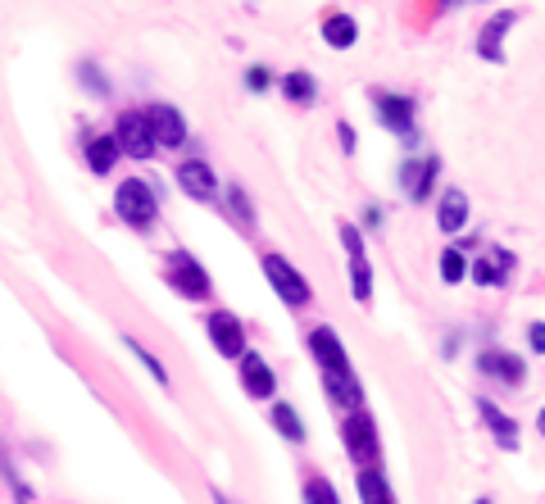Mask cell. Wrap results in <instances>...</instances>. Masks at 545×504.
I'll list each match as a JSON object with an SVG mask.
<instances>
[{"instance_id":"obj_1","label":"cell","mask_w":545,"mask_h":504,"mask_svg":"<svg viewBox=\"0 0 545 504\" xmlns=\"http://www.w3.org/2000/svg\"><path fill=\"white\" fill-rule=\"evenodd\" d=\"M114 214H119L123 228L132 232H150L159 218V196L146 178H123L114 187Z\"/></svg>"},{"instance_id":"obj_2","label":"cell","mask_w":545,"mask_h":504,"mask_svg":"<svg viewBox=\"0 0 545 504\" xmlns=\"http://www.w3.org/2000/svg\"><path fill=\"white\" fill-rule=\"evenodd\" d=\"M259 268H264L268 287L278 291V300L287 309H305L309 300H314V287H309V277L300 273L296 264H291L287 255H278V250H264V259H259Z\"/></svg>"},{"instance_id":"obj_3","label":"cell","mask_w":545,"mask_h":504,"mask_svg":"<svg viewBox=\"0 0 545 504\" xmlns=\"http://www.w3.org/2000/svg\"><path fill=\"white\" fill-rule=\"evenodd\" d=\"M164 282H169L182 300H209V291H214L209 268L200 264L191 250H169V255H164Z\"/></svg>"},{"instance_id":"obj_4","label":"cell","mask_w":545,"mask_h":504,"mask_svg":"<svg viewBox=\"0 0 545 504\" xmlns=\"http://www.w3.org/2000/svg\"><path fill=\"white\" fill-rule=\"evenodd\" d=\"M341 445H346V455L355 459L359 468H377V459H382V432H377L368 409L346 414V423H341Z\"/></svg>"},{"instance_id":"obj_5","label":"cell","mask_w":545,"mask_h":504,"mask_svg":"<svg viewBox=\"0 0 545 504\" xmlns=\"http://www.w3.org/2000/svg\"><path fill=\"white\" fill-rule=\"evenodd\" d=\"M373 114H377V123H382L387 132H396L405 146H418V132H414L418 100L414 96H400V91H373Z\"/></svg>"},{"instance_id":"obj_6","label":"cell","mask_w":545,"mask_h":504,"mask_svg":"<svg viewBox=\"0 0 545 504\" xmlns=\"http://www.w3.org/2000/svg\"><path fill=\"white\" fill-rule=\"evenodd\" d=\"M341 246H346L350 259V291H355L359 305L373 300V264H368V250H364V232L355 223H341Z\"/></svg>"},{"instance_id":"obj_7","label":"cell","mask_w":545,"mask_h":504,"mask_svg":"<svg viewBox=\"0 0 545 504\" xmlns=\"http://www.w3.org/2000/svg\"><path fill=\"white\" fill-rule=\"evenodd\" d=\"M146 123H150V141H155V150L187 146V119H182L178 105H169V100H155V105H146Z\"/></svg>"},{"instance_id":"obj_8","label":"cell","mask_w":545,"mask_h":504,"mask_svg":"<svg viewBox=\"0 0 545 504\" xmlns=\"http://www.w3.org/2000/svg\"><path fill=\"white\" fill-rule=\"evenodd\" d=\"M205 332H209V346H214L223 359H232V364L250 350L246 346V327H241V318L228 314V309H214V314L205 318Z\"/></svg>"},{"instance_id":"obj_9","label":"cell","mask_w":545,"mask_h":504,"mask_svg":"<svg viewBox=\"0 0 545 504\" xmlns=\"http://www.w3.org/2000/svg\"><path fill=\"white\" fill-rule=\"evenodd\" d=\"M114 141H119V155H132V159H150V155H155L146 109H123L119 123H114Z\"/></svg>"},{"instance_id":"obj_10","label":"cell","mask_w":545,"mask_h":504,"mask_svg":"<svg viewBox=\"0 0 545 504\" xmlns=\"http://www.w3.org/2000/svg\"><path fill=\"white\" fill-rule=\"evenodd\" d=\"M436 178H441V159H436V155L405 159V164H400V191H405V200H414V205L432 200Z\"/></svg>"},{"instance_id":"obj_11","label":"cell","mask_w":545,"mask_h":504,"mask_svg":"<svg viewBox=\"0 0 545 504\" xmlns=\"http://www.w3.org/2000/svg\"><path fill=\"white\" fill-rule=\"evenodd\" d=\"M237 373H241V386H246L250 400H268V405H273V396H278V373H273V364H268L259 350H246V355L237 359Z\"/></svg>"},{"instance_id":"obj_12","label":"cell","mask_w":545,"mask_h":504,"mask_svg":"<svg viewBox=\"0 0 545 504\" xmlns=\"http://www.w3.org/2000/svg\"><path fill=\"white\" fill-rule=\"evenodd\" d=\"M468 277H473L477 287H505L509 277H514V255L505 246H486L477 250V259H468Z\"/></svg>"},{"instance_id":"obj_13","label":"cell","mask_w":545,"mask_h":504,"mask_svg":"<svg viewBox=\"0 0 545 504\" xmlns=\"http://www.w3.org/2000/svg\"><path fill=\"white\" fill-rule=\"evenodd\" d=\"M309 359H314L323 373H350V355H346V341L327 323H318L309 332Z\"/></svg>"},{"instance_id":"obj_14","label":"cell","mask_w":545,"mask_h":504,"mask_svg":"<svg viewBox=\"0 0 545 504\" xmlns=\"http://www.w3.org/2000/svg\"><path fill=\"white\" fill-rule=\"evenodd\" d=\"M477 373L491 377V382H500V386H523L527 359H518V355H509V350L491 346V350H482V355H477Z\"/></svg>"},{"instance_id":"obj_15","label":"cell","mask_w":545,"mask_h":504,"mask_svg":"<svg viewBox=\"0 0 545 504\" xmlns=\"http://www.w3.org/2000/svg\"><path fill=\"white\" fill-rule=\"evenodd\" d=\"M173 178H178V187L187 191L191 200H214L218 196V173L205 164V159H182Z\"/></svg>"},{"instance_id":"obj_16","label":"cell","mask_w":545,"mask_h":504,"mask_svg":"<svg viewBox=\"0 0 545 504\" xmlns=\"http://www.w3.org/2000/svg\"><path fill=\"white\" fill-rule=\"evenodd\" d=\"M518 23V10H500L491 23H482V32H477V55H482L486 64H505V32Z\"/></svg>"},{"instance_id":"obj_17","label":"cell","mask_w":545,"mask_h":504,"mask_svg":"<svg viewBox=\"0 0 545 504\" xmlns=\"http://www.w3.org/2000/svg\"><path fill=\"white\" fill-rule=\"evenodd\" d=\"M436 228L455 237V232L468 228V191L464 187H446L441 200H436Z\"/></svg>"},{"instance_id":"obj_18","label":"cell","mask_w":545,"mask_h":504,"mask_svg":"<svg viewBox=\"0 0 545 504\" xmlns=\"http://www.w3.org/2000/svg\"><path fill=\"white\" fill-rule=\"evenodd\" d=\"M323 391H327V400L337 409H346V414L364 409V386H359L355 368H350V373H323Z\"/></svg>"},{"instance_id":"obj_19","label":"cell","mask_w":545,"mask_h":504,"mask_svg":"<svg viewBox=\"0 0 545 504\" xmlns=\"http://www.w3.org/2000/svg\"><path fill=\"white\" fill-rule=\"evenodd\" d=\"M477 414H482V423L491 427V436L500 441V450L514 455V450H518V423H514V418H509L491 396H477Z\"/></svg>"},{"instance_id":"obj_20","label":"cell","mask_w":545,"mask_h":504,"mask_svg":"<svg viewBox=\"0 0 545 504\" xmlns=\"http://www.w3.org/2000/svg\"><path fill=\"white\" fill-rule=\"evenodd\" d=\"M268 423H273V432H278L287 445H300L309 436L305 418H300V409L291 405V400H273V405H268Z\"/></svg>"},{"instance_id":"obj_21","label":"cell","mask_w":545,"mask_h":504,"mask_svg":"<svg viewBox=\"0 0 545 504\" xmlns=\"http://www.w3.org/2000/svg\"><path fill=\"white\" fill-rule=\"evenodd\" d=\"M82 155H87L91 173H100V178H109V173H114V164H119V141L109 137V132H96V137H87V146H82Z\"/></svg>"},{"instance_id":"obj_22","label":"cell","mask_w":545,"mask_h":504,"mask_svg":"<svg viewBox=\"0 0 545 504\" xmlns=\"http://www.w3.org/2000/svg\"><path fill=\"white\" fill-rule=\"evenodd\" d=\"M355 491H359V504H396V491H391L382 468H359Z\"/></svg>"},{"instance_id":"obj_23","label":"cell","mask_w":545,"mask_h":504,"mask_svg":"<svg viewBox=\"0 0 545 504\" xmlns=\"http://www.w3.org/2000/svg\"><path fill=\"white\" fill-rule=\"evenodd\" d=\"M223 205H228V218L237 223L241 232H255V205H250V191L241 187V182H228V191H223Z\"/></svg>"},{"instance_id":"obj_24","label":"cell","mask_w":545,"mask_h":504,"mask_svg":"<svg viewBox=\"0 0 545 504\" xmlns=\"http://www.w3.org/2000/svg\"><path fill=\"white\" fill-rule=\"evenodd\" d=\"M282 96L291 100V105H314L318 100V78L309 69H291V73H282Z\"/></svg>"},{"instance_id":"obj_25","label":"cell","mask_w":545,"mask_h":504,"mask_svg":"<svg viewBox=\"0 0 545 504\" xmlns=\"http://www.w3.org/2000/svg\"><path fill=\"white\" fill-rule=\"evenodd\" d=\"M323 41L332 50H350L359 41V23L350 19V14H327L323 19Z\"/></svg>"},{"instance_id":"obj_26","label":"cell","mask_w":545,"mask_h":504,"mask_svg":"<svg viewBox=\"0 0 545 504\" xmlns=\"http://www.w3.org/2000/svg\"><path fill=\"white\" fill-rule=\"evenodd\" d=\"M436 273H441L446 287H459V282L468 277V250L464 246H446L441 250V259H436Z\"/></svg>"},{"instance_id":"obj_27","label":"cell","mask_w":545,"mask_h":504,"mask_svg":"<svg viewBox=\"0 0 545 504\" xmlns=\"http://www.w3.org/2000/svg\"><path fill=\"white\" fill-rule=\"evenodd\" d=\"M300 500H305V504H341V495H337V486L327 482L323 473H309L305 486H300Z\"/></svg>"},{"instance_id":"obj_28","label":"cell","mask_w":545,"mask_h":504,"mask_svg":"<svg viewBox=\"0 0 545 504\" xmlns=\"http://www.w3.org/2000/svg\"><path fill=\"white\" fill-rule=\"evenodd\" d=\"M123 346H128V350H132V355H137V359H141V368H146V373H150V377H155V382H159V386H164V391H169V386H173V382H169V368L159 364V359H155V355H150V350H146V346H141L137 336H128V332H123Z\"/></svg>"},{"instance_id":"obj_29","label":"cell","mask_w":545,"mask_h":504,"mask_svg":"<svg viewBox=\"0 0 545 504\" xmlns=\"http://www.w3.org/2000/svg\"><path fill=\"white\" fill-rule=\"evenodd\" d=\"M268 87H273V69H264V64H255V69H246V91H255V96H264Z\"/></svg>"},{"instance_id":"obj_30","label":"cell","mask_w":545,"mask_h":504,"mask_svg":"<svg viewBox=\"0 0 545 504\" xmlns=\"http://www.w3.org/2000/svg\"><path fill=\"white\" fill-rule=\"evenodd\" d=\"M82 87H96V96H109V82L96 73V64H82Z\"/></svg>"},{"instance_id":"obj_31","label":"cell","mask_w":545,"mask_h":504,"mask_svg":"<svg viewBox=\"0 0 545 504\" xmlns=\"http://www.w3.org/2000/svg\"><path fill=\"white\" fill-rule=\"evenodd\" d=\"M527 346L532 355H545V323H527Z\"/></svg>"},{"instance_id":"obj_32","label":"cell","mask_w":545,"mask_h":504,"mask_svg":"<svg viewBox=\"0 0 545 504\" xmlns=\"http://www.w3.org/2000/svg\"><path fill=\"white\" fill-rule=\"evenodd\" d=\"M337 137H341V150H346V155H355V146H359V132H355V128H350V123H346V119H341V123H337Z\"/></svg>"},{"instance_id":"obj_33","label":"cell","mask_w":545,"mask_h":504,"mask_svg":"<svg viewBox=\"0 0 545 504\" xmlns=\"http://www.w3.org/2000/svg\"><path fill=\"white\" fill-rule=\"evenodd\" d=\"M382 218H387V209H382V205H368V209H364V228L377 232V228H382Z\"/></svg>"},{"instance_id":"obj_34","label":"cell","mask_w":545,"mask_h":504,"mask_svg":"<svg viewBox=\"0 0 545 504\" xmlns=\"http://www.w3.org/2000/svg\"><path fill=\"white\" fill-rule=\"evenodd\" d=\"M536 432L545 436V409H541V414H536Z\"/></svg>"},{"instance_id":"obj_35","label":"cell","mask_w":545,"mask_h":504,"mask_svg":"<svg viewBox=\"0 0 545 504\" xmlns=\"http://www.w3.org/2000/svg\"><path fill=\"white\" fill-rule=\"evenodd\" d=\"M214 504H232V500H228V495H223V491H214Z\"/></svg>"},{"instance_id":"obj_36","label":"cell","mask_w":545,"mask_h":504,"mask_svg":"<svg viewBox=\"0 0 545 504\" xmlns=\"http://www.w3.org/2000/svg\"><path fill=\"white\" fill-rule=\"evenodd\" d=\"M473 504H491V495H477V500Z\"/></svg>"}]
</instances>
